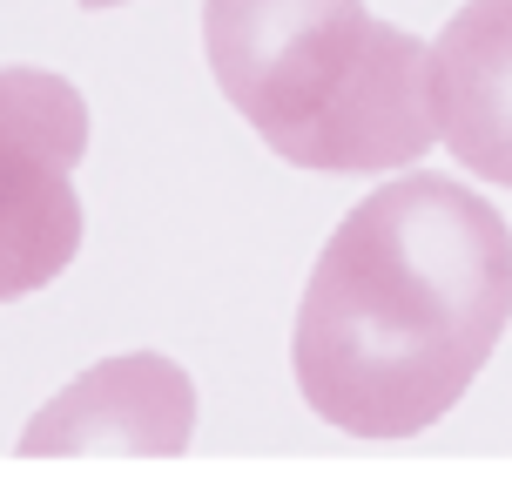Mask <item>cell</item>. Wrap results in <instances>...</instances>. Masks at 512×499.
Returning a JSON list of instances; mask_svg holds the SVG:
<instances>
[{
	"mask_svg": "<svg viewBox=\"0 0 512 499\" xmlns=\"http://www.w3.org/2000/svg\"><path fill=\"white\" fill-rule=\"evenodd\" d=\"M512 324V230L479 189L411 169L371 189L310 263L290 378L351 439L438 425Z\"/></svg>",
	"mask_w": 512,
	"mask_h": 499,
	"instance_id": "6da1fadb",
	"label": "cell"
},
{
	"mask_svg": "<svg viewBox=\"0 0 512 499\" xmlns=\"http://www.w3.org/2000/svg\"><path fill=\"white\" fill-rule=\"evenodd\" d=\"M223 102L290 169L384 176L438 142L432 48L364 0H203Z\"/></svg>",
	"mask_w": 512,
	"mask_h": 499,
	"instance_id": "7a4b0ae2",
	"label": "cell"
},
{
	"mask_svg": "<svg viewBox=\"0 0 512 499\" xmlns=\"http://www.w3.org/2000/svg\"><path fill=\"white\" fill-rule=\"evenodd\" d=\"M88 102L48 68H0V304L48 290L81 250Z\"/></svg>",
	"mask_w": 512,
	"mask_h": 499,
	"instance_id": "3957f363",
	"label": "cell"
},
{
	"mask_svg": "<svg viewBox=\"0 0 512 499\" xmlns=\"http://www.w3.org/2000/svg\"><path fill=\"white\" fill-rule=\"evenodd\" d=\"M196 439V385L176 358L162 351H122L88 365L75 385L27 419L21 452L27 459H95V452H128V459H176Z\"/></svg>",
	"mask_w": 512,
	"mask_h": 499,
	"instance_id": "277c9868",
	"label": "cell"
},
{
	"mask_svg": "<svg viewBox=\"0 0 512 499\" xmlns=\"http://www.w3.org/2000/svg\"><path fill=\"white\" fill-rule=\"evenodd\" d=\"M432 115L459 169L512 189V0H465L438 27Z\"/></svg>",
	"mask_w": 512,
	"mask_h": 499,
	"instance_id": "5b68a950",
	"label": "cell"
},
{
	"mask_svg": "<svg viewBox=\"0 0 512 499\" xmlns=\"http://www.w3.org/2000/svg\"><path fill=\"white\" fill-rule=\"evenodd\" d=\"M81 7H88V14H102V7H122V0H81Z\"/></svg>",
	"mask_w": 512,
	"mask_h": 499,
	"instance_id": "8992f818",
	"label": "cell"
}]
</instances>
